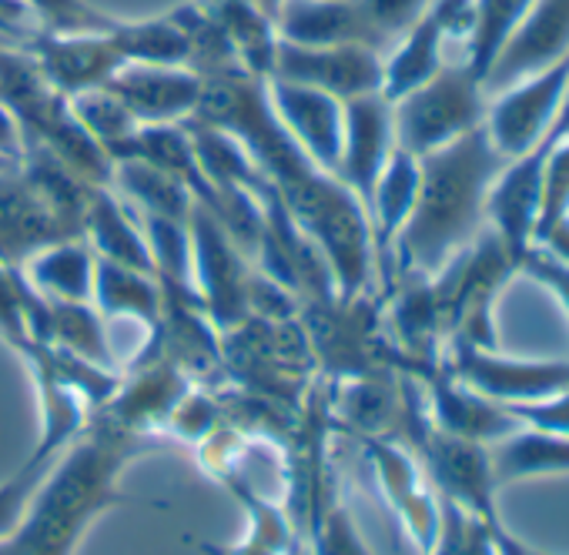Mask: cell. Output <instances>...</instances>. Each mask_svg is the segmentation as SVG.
<instances>
[{
    "label": "cell",
    "instance_id": "ba28073f",
    "mask_svg": "<svg viewBox=\"0 0 569 555\" xmlns=\"http://www.w3.org/2000/svg\"><path fill=\"white\" fill-rule=\"evenodd\" d=\"M412 452H419V462L439 498H449L469 508L472 515H479L482 522H489L492 528H502L499 505H496L499 485L492 475L489 445L446 435L429 422L419 442L412 445Z\"/></svg>",
    "mask_w": 569,
    "mask_h": 555
},
{
    "label": "cell",
    "instance_id": "d590c367",
    "mask_svg": "<svg viewBox=\"0 0 569 555\" xmlns=\"http://www.w3.org/2000/svg\"><path fill=\"white\" fill-rule=\"evenodd\" d=\"M0 154L11 158L21 164V154H24V138H21V128L14 121V114L0 104Z\"/></svg>",
    "mask_w": 569,
    "mask_h": 555
},
{
    "label": "cell",
    "instance_id": "2e32d148",
    "mask_svg": "<svg viewBox=\"0 0 569 555\" xmlns=\"http://www.w3.org/2000/svg\"><path fill=\"white\" fill-rule=\"evenodd\" d=\"M111 34H34L28 51L48 84L64 98H74L81 91L104 88L124 64Z\"/></svg>",
    "mask_w": 569,
    "mask_h": 555
},
{
    "label": "cell",
    "instance_id": "f35d334b",
    "mask_svg": "<svg viewBox=\"0 0 569 555\" xmlns=\"http://www.w3.org/2000/svg\"><path fill=\"white\" fill-rule=\"evenodd\" d=\"M14 168H21L18 161H11V158H4V154H0V171H14Z\"/></svg>",
    "mask_w": 569,
    "mask_h": 555
},
{
    "label": "cell",
    "instance_id": "4316f807",
    "mask_svg": "<svg viewBox=\"0 0 569 555\" xmlns=\"http://www.w3.org/2000/svg\"><path fill=\"white\" fill-rule=\"evenodd\" d=\"M111 38H114V48L121 51L124 64L181 68V64H188V54H191L188 34L174 18L141 21V24H124L121 21Z\"/></svg>",
    "mask_w": 569,
    "mask_h": 555
},
{
    "label": "cell",
    "instance_id": "836d02e7",
    "mask_svg": "<svg viewBox=\"0 0 569 555\" xmlns=\"http://www.w3.org/2000/svg\"><path fill=\"white\" fill-rule=\"evenodd\" d=\"M0 335L14 349H21L31 339L28 315H24V274L21 268H8V264H0Z\"/></svg>",
    "mask_w": 569,
    "mask_h": 555
},
{
    "label": "cell",
    "instance_id": "6da1fadb",
    "mask_svg": "<svg viewBox=\"0 0 569 555\" xmlns=\"http://www.w3.org/2000/svg\"><path fill=\"white\" fill-rule=\"evenodd\" d=\"M502 164L486 128L419 158V194L389 248L396 278H432L489 228L486 204Z\"/></svg>",
    "mask_w": 569,
    "mask_h": 555
},
{
    "label": "cell",
    "instance_id": "5b68a950",
    "mask_svg": "<svg viewBox=\"0 0 569 555\" xmlns=\"http://www.w3.org/2000/svg\"><path fill=\"white\" fill-rule=\"evenodd\" d=\"M191 278L198 282V299L208 322L218 332H228L248 319V254L234 244V238L204 211L191 208Z\"/></svg>",
    "mask_w": 569,
    "mask_h": 555
},
{
    "label": "cell",
    "instance_id": "277c9868",
    "mask_svg": "<svg viewBox=\"0 0 569 555\" xmlns=\"http://www.w3.org/2000/svg\"><path fill=\"white\" fill-rule=\"evenodd\" d=\"M486 101V84L466 61L446 64L436 78L392 101L396 148L416 158L446 148L449 141L482 128Z\"/></svg>",
    "mask_w": 569,
    "mask_h": 555
},
{
    "label": "cell",
    "instance_id": "52a82bcc",
    "mask_svg": "<svg viewBox=\"0 0 569 555\" xmlns=\"http://www.w3.org/2000/svg\"><path fill=\"white\" fill-rule=\"evenodd\" d=\"M566 88H569V58H562L559 64L539 74H529L516 84L492 91L486 101V121H482L492 148L506 161L532 151L549 134L559 114V104L566 98Z\"/></svg>",
    "mask_w": 569,
    "mask_h": 555
},
{
    "label": "cell",
    "instance_id": "4dcf8cb0",
    "mask_svg": "<svg viewBox=\"0 0 569 555\" xmlns=\"http://www.w3.org/2000/svg\"><path fill=\"white\" fill-rule=\"evenodd\" d=\"M58 458L61 455H54V458H34L31 455L11 482L0 485V538L18 528V522L24 518L28 505L34 502L38 488L44 485V478H48V472L54 468Z\"/></svg>",
    "mask_w": 569,
    "mask_h": 555
},
{
    "label": "cell",
    "instance_id": "60d3db41",
    "mask_svg": "<svg viewBox=\"0 0 569 555\" xmlns=\"http://www.w3.org/2000/svg\"><path fill=\"white\" fill-rule=\"evenodd\" d=\"M532 555H546V552H536V548H532Z\"/></svg>",
    "mask_w": 569,
    "mask_h": 555
},
{
    "label": "cell",
    "instance_id": "8d00e7d4",
    "mask_svg": "<svg viewBox=\"0 0 569 555\" xmlns=\"http://www.w3.org/2000/svg\"><path fill=\"white\" fill-rule=\"evenodd\" d=\"M539 244H542V248H549L552 254H559V258H566V261H569V218H566V221H559L556 228H549V231L539 238Z\"/></svg>",
    "mask_w": 569,
    "mask_h": 555
},
{
    "label": "cell",
    "instance_id": "83f0119b",
    "mask_svg": "<svg viewBox=\"0 0 569 555\" xmlns=\"http://www.w3.org/2000/svg\"><path fill=\"white\" fill-rule=\"evenodd\" d=\"M532 8V0H472V28L466 38V64L486 81L499 48Z\"/></svg>",
    "mask_w": 569,
    "mask_h": 555
},
{
    "label": "cell",
    "instance_id": "f546056e",
    "mask_svg": "<svg viewBox=\"0 0 569 555\" xmlns=\"http://www.w3.org/2000/svg\"><path fill=\"white\" fill-rule=\"evenodd\" d=\"M44 34H111L121 21L94 11L84 0H24Z\"/></svg>",
    "mask_w": 569,
    "mask_h": 555
},
{
    "label": "cell",
    "instance_id": "d6986e66",
    "mask_svg": "<svg viewBox=\"0 0 569 555\" xmlns=\"http://www.w3.org/2000/svg\"><path fill=\"white\" fill-rule=\"evenodd\" d=\"M416 194H419V158L396 148L392 158L386 161L372 194H369V204H366L379 261L389 258L392 241L406 228V221L412 214V204H416Z\"/></svg>",
    "mask_w": 569,
    "mask_h": 555
},
{
    "label": "cell",
    "instance_id": "e575fe53",
    "mask_svg": "<svg viewBox=\"0 0 569 555\" xmlns=\"http://www.w3.org/2000/svg\"><path fill=\"white\" fill-rule=\"evenodd\" d=\"M509 412L526 428H539V432H552V435H569V392H559V395L542 398V402L509 405Z\"/></svg>",
    "mask_w": 569,
    "mask_h": 555
},
{
    "label": "cell",
    "instance_id": "3957f363",
    "mask_svg": "<svg viewBox=\"0 0 569 555\" xmlns=\"http://www.w3.org/2000/svg\"><path fill=\"white\" fill-rule=\"evenodd\" d=\"M516 274H519L516 254L502 244L496 231L486 228L469 248H462L442 271L429 278L446 345L466 342L479 349H499L496 305L502 289Z\"/></svg>",
    "mask_w": 569,
    "mask_h": 555
},
{
    "label": "cell",
    "instance_id": "5bb4252c",
    "mask_svg": "<svg viewBox=\"0 0 569 555\" xmlns=\"http://www.w3.org/2000/svg\"><path fill=\"white\" fill-rule=\"evenodd\" d=\"M104 88L138 124H181L201 101V78L194 71L161 64H121Z\"/></svg>",
    "mask_w": 569,
    "mask_h": 555
},
{
    "label": "cell",
    "instance_id": "4fadbf2b",
    "mask_svg": "<svg viewBox=\"0 0 569 555\" xmlns=\"http://www.w3.org/2000/svg\"><path fill=\"white\" fill-rule=\"evenodd\" d=\"M396 151V124H392V101L376 91L346 101V128H342V158L336 178L349 184L362 204Z\"/></svg>",
    "mask_w": 569,
    "mask_h": 555
},
{
    "label": "cell",
    "instance_id": "f1b7e54d",
    "mask_svg": "<svg viewBox=\"0 0 569 555\" xmlns=\"http://www.w3.org/2000/svg\"><path fill=\"white\" fill-rule=\"evenodd\" d=\"M506 528V525H502ZM469 508L439 498V525L436 538L422 555H499V532Z\"/></svg>",
    "mask_w": 569,
    "mask_h": 555
},
{
    "label": "cell",
    "instance_id": "9c48e42d",
    "mask_svg": "<svg viewBox=\"0 0 569 555\" xmlns=\"http://www.w3.org/2000/svg\"><path fill=\"white\" fill-rule=\"evenodd\" d=\"M268 78L326 91L346 104L352 98L382 91V54L362 44L306 48L278 38V51Z\"/></svg>",
    "mask_w": 569,
    "mask_h": 555
},
{
    "label": "cell",
    "instance_id": "74e56055",
    "mask_svg": "<svg viewBox=\"0 0 569 555\" xmlns=\"http://www.w3.org/2000/svg\"><path fill=\"white\" fill-rule=\"evenodd\" d=\"M248 4L254 8V11H261L264 18H278V11H281V4H284V0H248Z\"/></svg>",
    "mask_w": 569,
    "mask_h": 555
},
{
    "label": "cell",
    "instance_id": "484cf974",
    "mask_svg": "<svg viewBox=\"0 0 569 555\" xmlns=\"http://www.w3.org/2000/svg\"><path fill=\"white\" fill-rule=\"evenodd\" d=\"M71 101V111L78 118V124L94 138V144L111 158V161H128L134 138H138V121L131 118V111L108 91V88H91L81 91Z\"/></svg>",
    "mask_w": 569,
    "mask_h": 555
},
{
    "label": "cell",
    "instance_id": "44dd1931",
    "mask_svg": "<svg viewBox=\"0 0 569 555\" xmlns=\"http://www.w3.org/2000/svg\"><path fill=\"white\" fill-rule=\"evenodd\" d=\"M489 462L499 488L542 475H569V435H552L522 425L489 445Z\"/></svg>",
    "mask_w": 569,
    "mask_h": 555
},
{
    "label": "cell",
    "instance_id": "ac0fdd59",
    "mask_svg": "<svg viewBox=\"0 0 569 555\" xmlns=\"http://www.w3.org/2000/svg\"><path fill=\"white\" fill-rule=\"evenodd\" d=\"M84 241L98 258L134 268L141 274H154V258L144 238V228L134 214L111 194V188H94L84 208ZM158 278V274H154Z\"/></svg>",
    "mask_w": 569,
    "mask_h": 555
},
{
    "label": "cell",
    "instance_id": "8992f818",
    "mask_svg": "<svg viewBox=\"0 0 569 555\" xmlns=\"http://www.w3.org/2000/svg\"><path fill=\"white\" fill-rule=\"evenodd\" d=\"M442 369L499 405H526L569 392V362L512 359L499 349H479L466 342L446 345Z\"/></svg>",
    "mask_w": 569,
    "mask_h": 555
},
{
    "label": "cell",
    "instance_id": "603a6c76",
    "mask_svg": "<svg viewBox=\"0 0 569 555\" xmlns=\"http://www.w3.org/2000/svg\"><path fill=\"white\" fill-rule=\"evenodd\" d=\"M44 345H54L61 352H71L74 359L114 372V352L101 322V312H94L88 302H58L48 299V322H44Z\"/></svg>",
    "mask_w": 569,
    "mask_h": 555
},
{
    "label": "cell",
    "instance_id": "7402d4cb",
    "mask_svg": "<svg viewBox=\"0 0 569 555\" xmlns=\"http://www.w3.org/2000/svg\"><path fill=\"white\" fill-rule=\"evenodd\" d=\"M98 312L111 319H138L151 332L161 319V285L154 274H141L134 268L114 264L94 254V295Z\"/></svg>",
    "mask_w": 569,
    "mask_h": 555
},
{
    "label": "cell",
    "instance_id": "cb8c5ba5",
    "mask_svg": "<svg viewBox=\"0 0 569 555\" xmlns=\"http://www.w3.org/2000/svg\"><path fill=\"white\" fill-rule=\"evenodd\" d=\"M312 555H372L346 502L339 498L332 465L322 458L312 468Z\"/></svg>",
    "mask_w": 569,
    "mask_h": 555
},
{
    "label": "cell",
    "instance_id": "30bf717a",
    "mask_svg": "<svg viewBox=\"0 0 569 555\" xmlns=\"http://www.w3.org/2000/svg\"><path fill=\"white\" fill-rule=\"evenodd\" d=\"M569 58V0H532L486 71V94Z\"/></svg>",
    "mask_w": 569,
    "mask_h": 555
},
{
    "label": "cell",
    "instance_id": "1f68e13d",
    "mask_svg": "<svg viewBox=\"0 0 569 555\" xmlns=\"http://www.w3.org/2000/svg\"><path fill=\"white\" fill-rule=\"evenodd\" d=\"M359 4L376 38L382 41V51H389L432 8V0H359Z\"/></svg>",
    "mask_w": 569,
    "mask_h": 555
},
{
    "label": "cell",
    "instance_id": "7a4b0ae2",
    "mask_svg": "<svg viewBox=\"0 0 569 555\" xmlns=\"http://www.w3.org/2000/svg\"><path fill=\"white\" fill-rule=\"evenodd\" d=\"M91 191L48 148L24 141L21 168L0 171V264L21 268L48 244L84 238Z\"/></svg>",
    "mask_w": 569,
    "mask_h": 555
},
{
    "label": "cell",
    "instance_id": "8fae6325",
    "mask_svg": "<svg viewBox=\"0 0 569 555\" xmlns=\"http://www.w3.org/2000/svg\"><path fill=\"white\" fill-rule=\"evenodd\" d=\"M268 101L274 118L296 138V144L309 154V161L329 174H336L342 158V128H346V104L326 91L289 84L278 78H264Z\"/></svg>",
    "mask_w": 569,
    "mask_h": 555
},
{
    "label": "cell",
    "instance_id": "e0dca14e",
    "mask_svg": "<svg viewBox=\"0 0 569 555\" xmlns=\"http://www.w3.org/2000/svg\"><path fill=\"white\" fill-rule=\"evenodd\" d=\"M278 38L306 48H336V44H362L379 54L382 41L359 0H284L274 18Z\"/></svg>",
    "mask_w": 569,
    "mask_h": 555
},
{
    "label": "cell",
    "instance_id": "9a60e30c",
    "mask_svg": "<svg viewBox=\"0 0 569 555\" xmlns=\"http://www.w3.org/2000/svg\"><path fill=\"white\" fill-rule=\"evenodd\" d=\"M419 379L426 385L429 418L446 435L479 442V445H492V442L512 435L516 428H522L519 418L509 412V405H499V402L479 395L476 389L462 385L442 365L429 375H419Z\"/></svg>",
    "mask_w": 569,
    "mask_h": 555
},
{
    "label": "cell",
    "instance_id": "d4e9b609",
    "mask_svg": "<svg viewBox=\"0 0 569 555\" xmlns=\"http://www.w3.org/2000/svg\"><path fill=\"white\" fill-rule=\"evenodd\" d=\"M111 184H118L141 208V214L188 221V214L194 208L191 191L174 174H168V171H161V168H154L151 161H141V158L114 161Z\"/></svg>",
    "mask_w": 569,
    "mask_h": 555
},
{
    "label": "cell",
    "instance_id": "ffe728a7",
    "mask_svg": "<svg viewBox=\"0 0 569 555\" xmlns=\"http://www.w3.org/2000/svg\"><path fill=\"white\" fill-rule=\"evenodd\" d=\"M34 292L58 302H91L94 295V251L84 238L41 248L21 264Z\"/></svg>",
    "mask_w": 569,
    "mask_h": 555
},
{
    "label": "cell",
    "instance_id": "ab89813d",
    "mask_svg": "<svg viewBox=\"0 0 569 555\" xmlns=\"http://www.w3.org/2000/svg\"><path fill=\"white\" fill-rule=\"evenodd\" d=\"M0 48H18V41H11V38L0 34Z\"/></svg>",
    "mask_w": 569,
    "mask_h": 555
},
{
    "label": "cell",
    "instance_id": "d6a6232c",
    "mask_svg": "<svg viewBox=\"0 0 569 555\" xmlns=\"http://www.w3.org/2000/svg\"><path fill=\"white\" fill-rule=\"evenodd\" d=\"M519 274L532 278L536 285H542L546 292H552V299L562 305L566 319H569V261L552 254L542 244H532L522 258H519Z\"/></svg>",
    "mask_w": 569,
    "mask_h": 555
},
{
    "label": "cell",
    "instance_id": "7c38bea8",
    "mask_svg": "<svg viewBox=\"0 0 569 555\" xmlns=\"http://www.w3.org/2000/svg\"><path fill=\"white\" fill-rule=\"evenodd\" d=\"M369 462L376 468V478L389 498V505L399 512L409 538L419 545V552H426L436 538V525H439V495L422 468V462H416L412 448L396 442V438H362Z\"/></svg>",
    "mask_w": 569,
    "mask_h": 555
}]
</instances>
